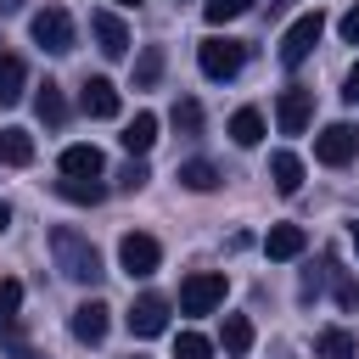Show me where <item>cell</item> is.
<instances>
[{"mask_svg": "<svg viewBox=\"0 0 359 359\" xmlns=\"http://www.w3.org/2000/svg\"><path fill=\"white\" fill-rule=\"evenodd\" d=\"M34 163V135L28 129H0V168H28Z\"/></svg>", "mask_w": 359, "mask_h": 359, "instance_id": "cell-18", "label": "cell"}, {"mask_svg": "<svg viewBox=\"0 0 359 359\" xmlns=\"http://www.w3.org/2000/svg\"><path fill=\"white\" fill-rule=\"evenodd\" d=\"M118 140H123V151H129V157H146V151L157 146V112H135V118L123 123V135H118Z\"/></svg>", "mask_w": 359, "mask_h": 359, "instance_id": "cell-13", "label": "cell"}, {"mask_svg": "<svg viewBox=\"0 0 359 359\" xmlns=\"http://www.w3.org/2000/svg\"><path fill=\"white\" fill-rule=\"evenodd\" d=\"M6 224H11V208H6V202H0V230H6Z\"/></svg>", "mask_w": 359, "mask_h": 359, "instance_id": "cell-35", "label": "cell"}, {"mask_svg": "<svg viewBox=\"0 0 359 359\" xmlns=\"http://www.w3.org/2000/svg\"><path fill=\"white\" fill-rule=\"evenodd\" d=\"M157 79H163V45H146L135 62V90H151Z\"/></svg>", "mask_w": 359, "mask_h": 359, "instance_id": "cell-25", "label": "cell"}, {"mask_svg": "<svg viewBox=\"0 0 359 359\" xmlns=\"http://www.w3.org/2000/svg\"><path fill=\"white\" fill-rule=\"evenodd\" d=\"M353 252H359V224H353Z\"/></svg>", "mask_w": 359, "mask_h": 359, "instance_id": "cell-36", "label": "cell"}, {"mask_svg": "<svg viewBox=\"0 0 359 359\" xmlns=\"http://www.w3.org/2000/svg\"><path fill=\"white\" fill-rule=\"evenodd\" d=\"M17 359H28V353H22V348H17Z\"/></svg>", "mask_w": 359, "mask_h": 359, "instance_id": "cell-38", "label": "cell"}, {"mask_svg": "<svg viewBox=\"0 0 359 359\" xmlns=\"http://www.w3.org/2000/svg\"><path fill=\"white\" fill-rule=\"evenodd\" d=\"M320 34H325V17H320V11H303V17L280 34V67H303L309 50L320 45Z\"/></svg>", "mask_w": 359, "mask_h": 359, "instance_id": "cell-5", "label": "cell"}, {"mask_svg": "<svg viewBox=\"0 0 359 359\" xmlns=\"http://www.w3.org/2000/svg\"><path fill=\"white\" fill-rule=\"evenodd\" d=\"M123 320H129V331H135V337H163V331H168V297L146 292V297H135V303H129V314H123Z\"/></svg>", "mask_w": 359, "mask_h": 359, "instance_id": "cell-9", "label": "cell"}, {"mask_svg": "<svg viewBox=\"0 0 359 359\" xmlns=\"http://www.w3.org/2000/svg\"><path fill=\"white\" fill-rule=\"evenodd\" d=\"M146 180H151V174H146V163H123V168H118V191H140Z\"/></svg>", "mask_w": 359, "mask_h": 359, "instance_id": "cell-30", "label": "cell"}, {"mask_svg": "<svg viewBox=\"0 0 359 359\" xmlns=\"http://www.w3.org/2000/svg\"><path fill=\"white\" fill-rule=\"evenodd\" d=\"M309 118H314V90L286 84V90H280V101H275V123H280V135H303V129H309Z\"/></svg>", "mask_w": 359, "mask_h": 359, "instance_id": "cell-8", "label": "cell"}, {"mask_svg": "<svg viewBox=\"0 0 359 359\" xmlns=\"http://www.w3.org/2000/svg\"><path fill=\"white\" fill-rule=\"evenodd\" d=\"M269 180H275L280 196H297V191H303V157H297V151H275V157H269Z\"/></svg>", "mask_w": 359, "mask_h": 359, "instance_id": "cell-16", "label": "cell"}, {"mask_svg": "<svg viewBox=\"0 0 359 359\" xmlns=\"http://www.w3.org/2000/svg\"><path fill=\"white\" fill-rule=\"evenodd\" d=\"M90 34H95V50L101 56H129V28H123V17H112V11H90Z\"/></svg>", "mask_w": 359, "mask_h": 359, "instance_id": "cell-10", "label": "cell"}, {"mask_svg": "<svg viewBox=\"0 0 359 359\" xmlns=\"http://www.w3.org/2000/svg\"><path fill=\"white\" fill-rule=\"evenodd\" d=\"M118 6H140V0H118Z\"/></svg>", "mask_w": 359, "mask_h": 359, "instance_id": "cell-37", "label": "cell"}, {"mask_svg": "<svg viewBox=\"0 0 359 359\" xmlns=\"http://www.w3.org/2000/svg\"><path fill=\"white\" fill-rule=\"evenodd\" d=\"M28 34H34V45L50 50V56H67V50H73V17H67L62 6L34 11V17H28Z\"/></svg>", "mask_w": 359, "mask_h": 359, "instance_id": "cell-4", "label": "cell"}, {"mask_svg": "<svg viewBox=\"0 0 359 359\" xmlns=\"http://www.w3.org/2000/svg\"><path fill=\"white\" fill-rule=\"evenodd\" d=\"M230 140H236V146H258V140H264V112H258V107H241V112L230 118Z\"/></svg>", "mask_w": 359, "mask_h": 359, "instance_id": "cell-22", "label": "cell"}, {"mask_svg": "<svg viewBox=\"0 0 359 359\" xmlns=\"http://www.w3.org/2000/svg\"><path fill=\"white\" fill-rule=\"evenodd\" d=\"M56 196H67V202H84V208H95V202L107 196V185H101V180H56Z\"/></svg>", "mask_w": 359, "mask_h": 359, "instance_id": "cell-23", "label": "cell"}, {"mask_svg": "<svg viewBox=\"0 0 359 359\" xmlns=\"http://www.w3.org/2000/svg\"><path fill=\"white\" fill-rule=\"evenodd\" d=\"M174 359H213V342L196 337V331H180L174 337Z\"/></svg>", "mask_w": 359, "mask_h": 359, "instance_id": "cell-29", "label": "cell"}, {"mask_svg": "<svg viewBox=\"0 0 359 359\" xmlns=\"http://www.w3.org/2000/svg\"><path fill=\"white\" fill-rule=\"evenodd\" d=\"M337 28H342V39H348V45H359V6H348Z\"/></svg>", "mask_w": 359, "mask_h": 359, "instance_id": "cell-32", "label": "cell"}, {"mask_svg": "<svg viewBox=\"0 0 359 359\" xmlns=\"http://www.w3.org/2000/svg\"><path fill=\"white\" fill-rule=\"evenodd\" d=\"M219 342H224V353H247L252 348V320L247 314H224V337Z\"/></svg>", "mask_w": 359, "mask_h": 359, "instance_id": "cell-24", "label": "cell"}, {"mask_svg": "<svg viewBox=\"0 0 359 359\" xmlns=\"http://www.w3.org/2000/svg\"><path fill=\"white\" fill-rule=\"evenodd\" d=\"M168 118H174V129H180V135H185V140H196V135H202V107H196V101H191V95H180V101H174V112H168Z\"/></svg>", "mask_w": 359, "mask_h": 359, "instance_id": "cell-26", "label": "cell"}, {"mask_svg": "<svg viewBox=\"0 0 359 359\" xmlns=\"http://www.w3.org/2000/svg\"><path fill=\"white\" fill-rule=\"evenodd\" d=\"M353 157H359V129H353V123H325V129L314 135V163L342 168V163H353Z\"/></svg>", "mask_w": 359, "mask_h": 359, "instance_id": "cell-7", "label": "cell"}, {"mask_svg": "<svg viewBox=\"0 0 359 359\" xmlns=\"http://www.w3.org/2000/svg\"><path fill=\"white\" fill-rule=\"evenodd\" d=\"M101 168H107V157L95 146H67L62 151V180H101Z\"/></svg>", "mask_w": 359, "mask_h": 359, "instance_id": "cell-14", "label": "cell"}, {"mask_svg": "<svg viewBox=\"0 0 359 359\" xmlns=\"http://www.w3.org/2000/svg\"><path fill=\"white\" fill-rule=\"evenodd\" d=\"M337 303H342V309H359V280L342 275V269H337Z\"/></svg>", "mask_w": 359, "mask_h": 359, "instance_id": "cell-31", "label": "cell"}, {"mask_svg": "<svg viewBox=\"0 0 359 359\" xmlns=\"http://www.w3.org/2000/svg\"><path fill=\"white\" fill-rule=\"evenodd\" d=\"M79 107H84L90 118H118V107H123V101H118V84L95 73V79H84V84H79Z\"/></svg>", "mask_w": 359, "mask_h": 359, "instance_id": "cell-11", "label": "cell"}, {"mask_svg": "<svg viewBox=\"0 0 359 359\" xmlns=\"http://www.w3.org/2000/svg\"><path fill=\"white\" fill-rule=\"evenodd\" d=\"M17 309H22V280H0V331H11L17 325Z\"/></svg>", "mask_w": 359, "mask_h": 359, "instance_id": "cell-27", "label": "cell"}, {"mask_svg": "<svg viewBox=\"0 0 359 359\" xmlns=\"http://www.w3.org/2000/svg\"><path fill=\"white\" fill-rule=\"evenodd\" d=\"M196 67H202V79L230 84V79L247 67V45H241V39H230V34H208V39L196 45Z\"/></svg>", "mask_w": 359, "mask_h": 359, "instance_id": "cell-2", "label": "cell"}, {"mask_svg": "<svg viewBox=\"0 0 359 359\" xmlns=\"http://www.w3.org/2000/svg\"><path fill=\"white\" fill-rule=\"evenodd\" d=\"M107 325H112V309H107L101 297H90V303L73 309V337H79V342H90V348L107 342Z\"/></svg>", "mask_w": 359, "mask_h": 359, "instance_id": "cell-12", "label": "cell"}, {"mask_svg": "<svg viewBox=\"0 0 359 359\" xmlns=\"http://www.w3.org/2000/svg\"><path fill=\"white\" fill-rule=\"evenodd\" d=\"M34 112H39V123H45V129H62V123H67V101H62V90H56L50 79H45V84H39V95H34Z\"/></svg>", "mask_w": 359, "mask_h": 359, "instance_id": "cell-20", "label": "cell"}, {"mask_svg": "<svg viewBox=\"0 0 359 359\" xmlns=\"http://www.w3.org/2000/svg\"><path fill=\"white\" fill-rule=\"evenodd\" d=\"M303 247H309V230H303V224H275V230L264 236V252H269L275 264H286V258H297Z\"/></svg>", "mask_w": 359, "mask_h": 359, "instance_id": "cell-15", "label": "cell"}, {"mask_svg": "<svg viewBox=\"0 0 359 359\" xmlns=\"http://www.w3.org/2000/svg\"><path fill=\"white\" fill-rule=\"evenodd\" d=\"M118 264H123V275H129V280H146V275H157L163 247H157L146 230H129V236L118 241Z\"/></svg>", "mask_w": 359, "mask_h": 359, "instance_id": "cell-6", "label": "cell"}, {"mask_svg": "<svg viewBox=\"0 0 359 359\" xmlns=\"http://www.w3.org/2000/svg\"><path fill=\"white\" fill-rule=\"evenodd\" d=\"M224 292H230V280H224L219 269H196V275L180 280V309H185V314H213V309L224 303Z\"/></svg>", "mask_w": 359, "mask_h": 359, "instance_id": "cell-3", "label": "cell"}, {"mask_svg": "<svg viewBox=\"0 0 359 359\" xmlns=\"http://www.w3.org/2000/svg\"><path fill=\"white\" fill-rule=\"evenodd\" d=\"M50 258H56V269L67 275V280H79V286H95L107 269H101V252H95V241L90 236H79L73 224H56L50 230Z\"/></svg>", "mask_w": 359, "mask_h": 359, "instance_id": "cell-1", "label": "cell"}, {"mask_svg": "<svg viewBox=\"0 0 359 359\" xmlns=\"http://www.w3.org/2000/svg\"><path fill=\"white\" fill-rule=\"evenodd\" d=\"M219 180H224V174H219L208 157H191V163H180V185H185V191H219Z\"/></svg>", "mask_w": 359, "mask_h": 359, "instance_id": "cell-21", "label": "cell"}, {"mask_svg": "<svg viewBox=\"0 0 359 359\" xmlns=\"http://www.w3.org/2000/svg\"><path fill=\"white\" fill-rule=\"evenodd\" d=\"M342 95H348V101H353V107H359V62H353V67H348V84H342Z\"/></svg>", "mask_w": 359, "mask_h": 359, "instance_id": "cell-33", "label": "cell"}, {"mask_svg": "<svg viewBox=\"0 0 359 359\" xmlns=\"http://www.w3.org/2000/svg\"><path fill=\"white\" fill-rule=\"evenodd\" d=\"M314 359H359V337L342 331V325H325L314 337Z\"/></svg>", "mask_w": 359, "mask_h": 359, "instance_id": "cell-17", "label": "cell"}, {"mask_svg": "<svg viewBox=\"0 0 359 359\" xmlns=\"http://www.w3.org/2000/svg\"><path fill=\"white\" fill-rule=\"evenodd\" d=\"M252 6H258V0H208V6H202V17L219 28V22H236V17H241V11H252Z\"/></svg>", "mask_w": 359, "mask_h": 359, "instance_id": "cell-28", "label": "cell"}, {"mask_svg": "<svg viewBox=\"0 0 359 359\" xmlns=\"http://www.w3.org/2000/svg\"><path fill=\"white\" fill-rule=\"evenodd\" d=\"M0 11H6V17H11V11H22V0H0Z\"/></svg>", "mask_w": 359, "mask_h": 359, "instance_id": "cell-34", "label": "cell"}, {"mask_svg": "<svg viewBox=\"0 0 359 359\" xmlns=\"http://www.w3.org/2000/svg\"><path fill=\"white\" fill-rule=\"evenodd\" d=\"M22 84H28V67H22V56L0 50V107H17V101H22Z\"/></svg>", "mask_w": 359, "mask_h": 359, "instance_id": "cell-19", "label": "cell"}]
</instances>
